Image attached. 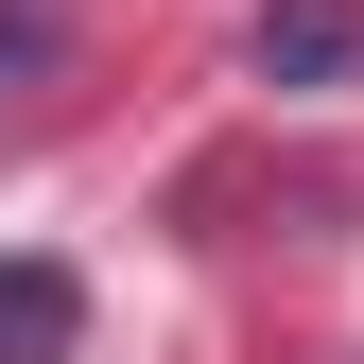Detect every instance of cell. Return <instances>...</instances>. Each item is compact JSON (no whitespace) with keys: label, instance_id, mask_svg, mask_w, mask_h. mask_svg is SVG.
<instances>
[{"label":"cell","instance_id":"7a4b0ae2","mask_svg":"<svg viewBox=\"0 0 364 364\" xmlns=\"http://www.w3.org/2000/svg\"><path fill=\"white\" fill-rule=\"evenodd\" d=\"M87 347V278L70 260H0V364H70Z\"/></svg>","mask_w":364,"mask_h":364},{"label":"cell","instance_id":"3957f363","mask_svg":"<svg viewBox=\"0 0 364 364\" xmlns=\"http://www.w3.org/2000/svg\"><path fill=\"white\" fill-rule=\"evenodd\" d=\"M53 53H70L53 0H0V105H18V87H53Z\"/></svg>","mask_w":364,"mask_h":364},{"label":"cell","instance_id":"6da1fadb","mask_svg":"<svg viewBox=\"0 0 364 364\" xmlns=\"http://www.w3.org/2000/svg\"><path fill=\"white\" fill-rule=\"evenodd\" d=\"M243 70L260 87H364V0H260V18H243Z\"/></svg>","mask_w":364,"mask_h":364}]
</instances>
